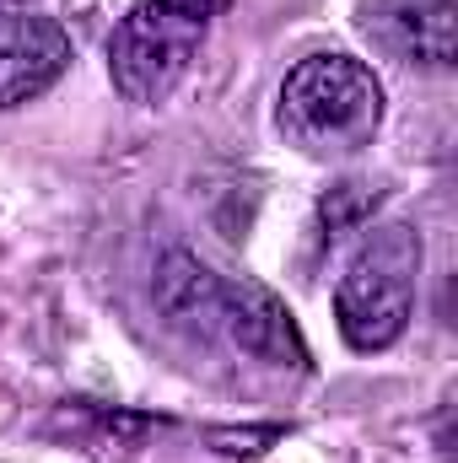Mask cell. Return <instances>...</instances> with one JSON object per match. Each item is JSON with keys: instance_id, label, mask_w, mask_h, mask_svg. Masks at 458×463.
I'll return each mask as SVG.
<instances>
[{"instance_id": "6da1fadb", "label": "cell", "mask_w": 458, "mask_h": 463, "mask_svg": "<svg viewBox=\"0 0 458 463\" xmlns=\"http://www.w3.org/2000/svg\"><path fill=\"white\" fill-rule=\"evenodd\" d=\"M275 124L308 156H350L383 124V81L350 54H313L286 71Z\"/></svg>"}, {"instance_id": "7a4b0ae2", "label": "cell", "mask_w": 458, "mask_h": 463, "mask_svg": "<svg viewBox=\"0 0 458 463\" xmlns=\"http://www.w3.org/2000/svg\"><path fill=\"white\" fill-rule=\"evenodd\" d=\"M415 280H421V232L410 222L367 232V242L350 253L340 286H335V324L350 350H388L415 313Z\"/></svg>"}, {"instance_id": "3957f363", "label": "cell", "mask_w": 458, "mask_h": 463, "mask_svg": "<svg viewBox=\"0 0 458 463\" xmlns=\"http://www.w3.org/2000/svg\"><path fill=\"white\" fill-rule=\"evenodd\" d=\"M227 5L232 0H140L109 38L114 87L140 109L167 103Z\"/></svg>"}, {"instance_id": "277c9868", "label": "cell", "mask_w": 458, "mask_h": 463, "mask_svg": "<svg viewBox=\"0 0 458 463\" xmlns=\"http://www.w3.org/2000/svg\"><path fill=\"white\" fill-rule=\"evenodd\" d=\"M71 71V38L43 11H0V114L43 98Z\"/></svg>"}, {"instance_id": "5b68a950", "label": "cell", "mask_w": 458, "mask_h": 463, "mask_svg": "<svg viewBox=\"0 0 458 463\" xmlns=\"http://www.w3.org/2000/svg\"><path fill=\"white\" fill-rule=\"evenodd\" d=\"M232 345L264 366H291V372H308V345H302V329L297 318L286 313V302L253 280H227L222 286V324Z\"/></svg>"}, {"instance_id": "8992f818", "label": "cell", "mask_w": 458, "mask_h": 463, "mask_svg": "<svg viewBox=\"0 0 458 463\" xmlns=\"http://www.w3.org/2000/svg\"><path fill=\"white\" fill-rule=\"evenodd\" d=\"M361 27L399 54L405 65L448 71L458 54V5L453 0H367Z\"/></svg>"}, {"instance_id": "52a82bcc", "label": "cell", "mask_w": 458, "mask_h": 463, "mask_svg": "<svg viewBox=\"0 0 458 463\" xmlns=\"http://www.w3.org/2000/svg\"><path fill=\"white\" fill-rule=\"evenodd\" d=\"M222 286L195 253H167L157 269V307L184 329H216L222 324Z\"/></svg>"}, {"instance_id": "ba28073f", "label": "cell", "mask_w": 458, "mask_h": 463, "mask_svg": "<svg viewBox=\"0 0 458 463\" xmlns=\"http://www.w3.org/2000/svg\"><path fill=\"white\" fill-rule=\"evenodd\" d=\"M377 200H383V189H372V184H361V178H350V184H335V189L319 200L324 232H329V237H345V232H356L361 222H372Z\"/></svg>"}, {"instance_id": "9c48e42d", "label": "cell", "mask_w": 458, "mask_h": 463, "mask_svg": "<svg viewBox=\"0 0 458 463\" xmlns=\"http://www.w3.org/2000/svg\"><path fill=\"white\" fill-rule=\"evenodd\" d=\"M275 437H281L275 426H270V431H216V442H232L227 453H259L253 442H275Z\"/></svg>"}]
</instances>
